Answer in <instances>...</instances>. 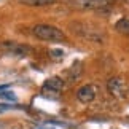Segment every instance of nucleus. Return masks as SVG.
<instances>
[{
    "label": "nucleus",
    "instance_id": "nucleus-1",
    "mask_svg": "<svg viewBox=\"0 0 129 129\" xmlns=\"http://www.w3.org/2000/svg\"><path fill=\"white\" fill-rule=\"evenodd\" d=\"M32 34L40 40H46V42H62L66 40V35L61 29L54 27V26H48V24H37L32 29Z\"/></svg>",
    "mask_w": 129,
    "mask_h": 129
},
{
    "label": "nucleus",
    "instance_id": "nucleus-2",
    "mask_svg": "<svg viewBox=\"0 0 129 129\" xmlns=\"http://www.w3.org/2000/svg\"><path fill=\"white\" fill-rule=\"evenodd\" d=\"M107 89L110 92V96H113L115 99H124L127 96V88H126V83L123 78L120 77H113L107 81Z\"/></svg>",
    "mask_w": 129,
    "mask_h": 129
},
{
    "label": "nucleus",
    "instance_id": "nucleus-3",
    "mask_svg": "<svg viewBox=\"0 0 129 129\" xmlns=\"http://www.w3.org/2000/svg\"><path fill=\"white\" fill-rule=\"evenodd\" d=\"M67 2L77 10H96L107 7L110 0H67Z\"/></svg>",
    "mask_w": 129,
    "mask_h": 129
},
{
    "label": "nucleus",
    "instance_id": "nucleus-4",
    "mask_svg": "<svg viewBox=\"0 0 129 129\" xmlns=\"http://www.w3.org/2000/svg\"><path fill=\"white\" fill-rule=\"evenodd\" d=\"M96 94H97V88L92 86V85H85L81 88L77 89V99L80 101L81 104H89L96 99Z\"/></svg>",
    "mask_w": 129,
    "mask_h": 129
},
{
    "label": "nucleus",
    "instance_id": "nucleus-5",
    "mask_svg": "<svg viewBox=\"0 0 129 129\" xmlns=\"http://www.w3.org/2000/svg\"><path fill=\"white\" fill-rule=\"evenodd\" d=\"M62 88H64V81L61 78L59 77H51V78H48V80L45 81L42 92L45 96H46V94H54V97H57V94L61 92Z\"/></svg>",
    "mask_w": 129,
    "mask_h": 129
},
{
    "label": "nucleus",
    "instance_id": "nucleus-6",
    "mask_svg": "<svg viewBox=\"0 0 129 129\" xmlns=\"http://www.w3.org/2000/svg\"><path fill=\"white\" fill-rule=\"evenodd\" d=\"M3 48H7L10 53L16 54V56H27V53L30 51V48L22 46V45H18V43H13V42H7V43H3Z\"/></svg>",
    "mask_w": 129,
    "mask_h": 129
},
{
    "label": "nucleus",
    "instance_id": "nucleus-7",
    "mask_svg": "<svg viewBox=\"0 0 129 129\" xmlns=\"http://www.w3.org/2000/svg\"><path fill=\"white\" fill-rule=\"evenodd\" d=\"M115 29H116L120 34L129 35V19H127V18H121L120 21L115 24Z\"/></svg>",
    "mask_w": 129,
    "mask_h": 129
},
{
    "label": "nucleus",
    "instance_id": "nucleus-8",
    "mask_svg": "<svg viewBox=\"0 0 129 129\" xmlns=\"http://www.w3.org/2000/svg\"><path fill=\"white\" fill-rule=\"evenodd\" d=\"M24 5H29V7H42V5H48L51 3V0H19Z\"/></svg>",
    "mask_w": 129,
    "mask_h": 129
},
{
    "label": "nucleus",
    "instance_id": "nucleus-9",
    "mask_svg": "<svg viewBox=\"0 0 129 129\" xmlns=\"http://www.w3.org/2000/svg\"><path fill=\"white\" fill-rule=\"evenodd\" d=\"M80 67H81L80 62H75V64H73V67H70V72H69V75H70L72 80H75V78L81 73V69H80Z\"/></svg>",
    "mask_w": 129,
    "mask_h": 129
},
{
    "label": "nucleus",
    "instance_id": "nucleus-10",
    "mask_svg": "<svg viewBox=\"0 0 129 129\" xmlns=\"http://www.w3.org/2000/svg\"><path fill=\"white\" fill-rule=\"evenodd\" d=\"M0 97L7 99V101H16V96H14L13 92H10V91H2L0 92Z\"/></svg>",
    "mask_w": 129,
    "mask_h": 129
},
{
    "label": "nucleus",
    "instance_id": "nucleus-11",
    "mask_svg": "<svg viewBox=\"0 0 129 129\" xmlns=\"http://www.w3.org/2000/svg\"><path fill=\"white\" fill-rule=\"evenodd\" d=\"M62 54H64L62 49H51V56L53 57H62Z\"/></svg>",
    "mask_w": 129,
    "mask_h": 129
},
{
    "label": "nucleus",
    "instance_id": "nucleus-12",
    "mask_svg": "<svg viewBox=\"0 0 129 129\" xmlns=\"http://www.w3.org/2000/svg\"><path fill=\"white\" fill-rule=\"evenodd\" d=\"M8 88V85H3V86H0V91H3V89H7Z\"/></svg>",
    "mask_w": 129,
    "mask_h": 129
},
{
    "label": "nucleus",
    "instance_id": "nucleus-13",
    "mask_svg": "<svg viewBox=\"0 0 129 129\" xmlns=\"http://www.w3.org/2000/svg\"><path fill=\"white\" fill-rule=\"evenodd\" d=\"M51 2H53V0H51Z\"/></svg>",
    "mask_w": 129,
    "mask_h": 129
}]
</instances>
